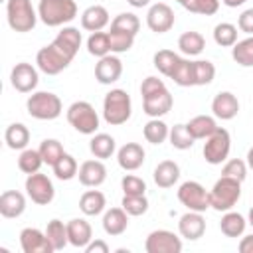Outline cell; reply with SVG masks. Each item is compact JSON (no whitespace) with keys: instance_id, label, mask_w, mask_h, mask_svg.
Returning a JSON list of instances; mask_svg holds the SVG:
<instances>
[{"instance_id":"44","label":"cell","mask_w":253,"mask_h":253,"mask_svg":"<svg viewBox=\"0 0 253 253\" xmlns=\"http://www.w3.org/2000/svg\"><path fill=\"white\" fill-rule=\"evenodd\" d=\"M111 28H115V30H123V32H128V34L136 36L138 30H140V20H138V16L132 14V12H121L119 16L113 18Z\"/></svg>"},{"instance_id":"19","label":"cell","mask_w":253,"mask_h":253,"mask_svg":"<svg viewBox=\"0 0 253 253\" xmlns=\"http://www.w3.org/2000/svg\"><path fill=\"white\" fill-rule=\"evenodd\" d=\"M77 176L85 188H97L107 180V168H105L103 160H99V158L97 160H85L79 166Z\"/></svg>"},{"instance_id":"32","label":"cell","mask_w":253,"mask_h":253,"mask_svg":"<svg viewBox=\"0 0 253 253\" xmlns=\"http://www.w3.org/2000/svg\"><path fill=\"white\" fill-rule=\"evenodd\" d=\"M45 235L49 239V243L53 245L55 251L63 249L67 243H69V237H67V223H63L61 219H51L47 221L45 225Z\"/></svg>"},{"instance_id":"27","label":"cell","mask_w":253,"mask_h":253,"mask_svg":"<svg viewBox=\"0 0 253 253\" xmlns=\"http://www.w3.org/2000/svg\"><path fill=\"white\" fill-rule=\"evenodd\" d=\"M154 182L158 188H172L180 178V166L174 160H162L154 168Z\"/></svg>"},{"instance_id":"55","label":"cell","mask_w":253,"mask_h":253,"mask_svg":"<svg viewBox=\"0 0 253 253\" xmlns=\"http://www.w3.org/2000/svg\"><path fill=\"white\" fill-rule=\"evenodd\" d=\"M227 8H237V6H241V4H245L247 0H221Z\"/></svg>"},{"instance_id":"39","label":"cell","mask_w":253,"mask_h":253,"mask_svg":"<svg viewBox=\"0 0 253 253\" xmlns=\"http://www.w3.org/2000/svg\"><path fill=\"white\" fill-rule=\"evenodd\" d=\"M154 67L162 73V75H166V77H170L172 75V71H174V67H176V63L180 61V55L178 53H174L172 49H158L156 53H154Z\"/></svg>"},{"instance_id":"3","label":"cell","mask_w":253,"mask_h":253,"mask_svg":"<svg viewBox=\"0 0 253 253\" xmlns=\"http://www.w3.org/2000/svg\"><path fill=\"white\" fill-rule=\"evenodd\" d=\"M38 16L49 28L65 26L77 16V4L75 0H40Z\"/></svg>"},{"instance_id":"54","label":"cell","mask_w":253,"mask_h":253,"mask_svg":"<svg viewBox=\"0 0 253 253\" xmlns=\"http://www.w3.org/2000/svg\"><path fill=\"white\" fill-rule=\"evenodd\" d=\"M132 8H144V6H148L150 4V0H126Z\"/></svg>"},{"instance_id":"30","label":"cell","mask_w":253,"mask_h":253,"mask_svg":"<svg viewBox=\"0 0 253 253\" xmlns=\"http://www.w3.org/2000/svg\"><path fill=\"white\" fill-rule=\"evenodd\" d=\"M247 227V219L237 211H225L219 221V229L225 237H241Z\"/></svg>"},{"instance_id":"5","label":"cell","mask_w":253,"mask_h":253,"mask_svg":"<svg viewBox=\"0 0 253 253\" xmlns=\"http://www.w3.org/2000/svg\"><path fill=\"white\" fill-rule=\"evenodd\" d=\"M241 198V182L221 176L210 190V208L215 211H229Z\"/></svg>"},{"instance_id":"50","label":"cell","mask_w":253,"mask_h":253,"mask_svg":"<svg viewBox=\"0 0 253 253\" xmlns=\"http://www.w3.org/2000/svg\"><path fill=\"white\" fill-rule=\"evenodd\" d=\"M160 89H166V85H164L162 79H158V77H154V75L142 79V83H140V95H142V97L152 95V93H156V91H160Z\"/></svg>"},{"instance_id":"4","label":"cell","mask_w":253,"mask_h":253,"mask_svg":"<svg viewBox=\"0 0 253 253\" xmlns=\"http://www.w3.org/2000/svg\"><path fill=\"white\" fill-rule=\"evenodd\" d=\"M26 109H28V115L38 121H53L61 115L63 103L51 91H36L28 97Z\"/></svg>"},{"instance_id":"49","label":"cell","mask_w":253,"mask_h":253,"mask_svg":"<svg viewBox=\"0 0 253 253\" xmlns=\"http://www.w3.org/2000/svg\"><path fill=\"white\" fill-rule=\"evenodd\" d=\"M121 188L125 194L128 196H142L146 192V182L134 174H126L123 180H121Z\"/></svg>"},{"instance_id":"15","label":"cell","mask_w":253,"mask_h":253,"mask_svg":"<svg viewBox=\"0 0 253 253\" xmlns=\"http://www.w3.org/2000/svg\"><path fill=\"white\" fill-rule=\"evenodd\" d=\"M123 75V61L109 53L105 57H99L97 65H95V79L101 83V85H113L121 79Z\"/></svg>"},{"instance_id":"13","label":"cell","mask_w":253,"mask_h":253,"mask_svg":"<svg viewBox=\"0 0 253 253\" xmlns=\"http://www.w3.org/2000/svg\"><path fill=\"white\" fill-rule=\"evenodd\" d=\"M146 26L154 32V34H166L172 30L174 26V10L164 4V2H156L148 8L146 12Z\"/></svg>"},{"instance_id":"56","label":"cell","mask_w":253,"mask_h":253,"mask_svg":"<svg viewBox=\"0 0 253 253\" xmlns=\"http://www.w3.org/2000/svg\"><path fill=\"white\" fill-rule=\"evenodd\" d=\"M247 166L253 170V146L247 150Z\"/></svg>"},{"instance_id":"58","label":"cell","mask_w":253,"mask_h":253,"mask_svg":"<svg viewBox=\"0 0 253 253\" xmlns=\"http://www.w3.org/2000/svg\"><path fill=\"white\" fill-rule=\"evenodd\" d=\"M176 2H178V4H182V6H184V4H186V2H188V0H176Z\"/></svg>"},{"instance_id":"26","label":"cell","mask_w":253,"mask_h":253,"mask_svg":"<svg viewBox=\"0 0 253 253\" xmlns=\"http://www.w3.org/2000/svg\"><path fill=\"white\" fill-rule=\"evenodd\" d=\"M89 150H91V154H93L95 158L107 160V158H111V156L115 154L117 142H115V138H113L111 134H107V132H95V134L91 136V140H89Z\"/></svg>"},{"instance_id":"11","label":"cell","mask_w":253,"mask_h":253,"mask_svg":"<svg viewBox=\"0 0 253 253\" xmlns=\"http://www.w3.org/2000/svg\"><path fill=\"white\" fill-rule=\"evenodd\" d=\"M146 253H180L182 251V239L168 229H154L148 233L144 241Z\"/></svg>"},{"instance_id":"2","label":"cell","mask_w":253,"mask_h":253,"mask_svg":"<svg viewBox=\"0 0 253 253\" xmlns=\"http://www.w3.org/2000/svg\"><path fill=\"white\" fill-rule=\"evenodd\" d=\"M132 115V101L125 89H111L103 99V119L111 126L125 125Z\"/></svg>"},{"instance_id":"47","label":"cell","mask_w":253,"mask_h":253,"mask_svg":"<svg viewBox=\"0 0 253 253\" xmlns=\"http://www.w3.org/2000/svg\"><path fill=\"white\" fill-rule=\"evenodd\" d=\"M221 176H227V178H235L239 182H243L247 178V162H243L241 158H231L223 164L221 168Z\"/></svg>"},{"instance_id":"18","label":"cell","mask_w":253,"mask_h":253,"mask_svg":"<svg viewBox=\"0 0 253 253\" xmlns=\"http://www.w3.org/2000/svg\"><path fill=\"white\" fill-rule=\"evenodd\" d=\"M211 113L215 119L231 121L239 113V101L231 91H219L211 101Z\"/></svg>"},{"instance_id":"8","label":"cell","mask_w":253,"mask_h":253,"mask_svg":"<svg viewBox=\"0 0 253 253\" xmlns=\"http://www.w3.org/2000/svg\"><path fill=\"white\" fill-rule=\"evenodd\" d=\"M229 150H231V136H229V132L225 128L217 126V130L211 136L206 138L202 152H204L206 162L215 166V164H221V162L227 160Z\"/></svg>"},{"instance_id":"21","label":"cell","mask_w":253,"mask_h":253,"mask_svg":"<svg viewBox=\"0 0 253 253\" xmlns=\"http://www.w3.org/2000/svg\"><path fill=\"white\" fill-rule=\"evenodd\" d=\"M67 237H69V245L85 249L89 245V241L93 239V229L91 223L83 217H73L67 221Z\"/></svg>"},{"instance_id":"9","label":"cell","mask_w":253,"mask_h":253,"mask_svg":"<svg viewBox=\"0 0 253 253\" xmlns=\"http://www.w3.org/2000/svg\"><path fill=\"white\" fill-rule=\"evenodd\" d=\"M178 200L192 211H206L210 208V192L196 180H188L178 188Z\"/></svg>"},{"instance_id":"16","label":"cell","mask_w":253,"mask_h":253,"mask_svg":"<svg viewBox=\"0 0 253 253\" xmlns=\"http://www.w3.org/2000/svg\"><path fill=\"white\" fill-rule=\"evenodd\" d=\"M172 105H174V99H172V95H170L168 89H160V91H156V93H152V95L142 97V111H144L150 119H160V117H164L166 113H170Z\"/></svg>"},{"instance_id":"10","label":"cell","mask_w":253,"mask_h":253,"mask_svg":"<svg viewBox=\"0 0 253 253\" xmlns=\"http://www.w3.org/2000/svg\"><path fill=\"white\" fill-rule=\"evenodd\" d=\"M26 194L34 204L47 206L55 198V188H53V182L45 174L34 172V174H28L26 178Z\"/></svg>"},{"instance_id":"40","label":"cell","mask_w":253,"mask_h":253,"mask_svg":"<svg viewBox=\"0 0 253 253\" xmlns=\"http://www.w3.org/2000/svg\"><path fill=\"white\" fill-rule=\"evenodd\" d=\"M51 168H53V174H55L57 180H71V178H75L77 172H79L77 160H75L71 154H67V152H65Z\"/></svg>"},{"instance_id":"48","label":"cell","mask_w":253,"mask_h":253,"mask_svg":"<svg viewBox=\"0 0 253 253\" xmlns=\"http://www.w3.org/2000/svg\"><path fill=\"white\" fill-rule=\"evenodd\" d=\"M186 10L192 14H202V16H211L219 10V0H188L184 4Z\"/></svg>"},{"instance_id":"25","label":"cell","mask_w":253,"mask_h":253,"mask_svg":"<svg viewBox=\"0 0 253 253\" xmlns=\"http://www.w3.org/2000/svg\"><path fill=\"white\" fill-rule=\"evenodd\" d=\"M190 134L196 138V140H206L208 136H211L215 130H217V123L213 117L210 115H196L192 117L188 123H186Z\"/></svg>"},{"instance_id":"6","label":"cell","mask_w":253,"mask_h":253,"mask_svg":"<svg viewBox=\"0 0 253 253\" xmlns=\"http://www.w3.org/2000/svg\"><path fill=\"white\" fill-rule=\"evenodd\" d=\"M6 18L8 26L14 32L26 34L36 28L38 12L32 6V0H6Z\"/></svg>"},{"instance_id":"37","label":"cell","mask_w":253,"mask_h":253,"mask_svg":"<svg viewBox=\"0 0 253 253\" xmlns=\"http://www.w3.org/2000/svg\"><path fill=\"white\" fill-rule=\"evenodd\" d=\"M213 42L221 47H233L237 42V26L229 22H219L213 28Z\"/></svg>"},{"instance_id":"43","label":"cell","mask_w":253,"mask_h":253,"mask_svg":"<svg viewBox=\"0 0 253 253\" xmlns=\"http://www.w3.org/2000/svg\"><path fill=\"white\" fill-rule=\"evenodd\" d=\"M109 42H111V53H125L132 47L134 43V36L123 30H115L111 28L109 32Z\"/></svg>"},{"instance_id":"57","label":"cell","mask_w":253,"mask_h":253,"mask_svg":"<svg viewBox=\"0 0 253 253\" xmlns=\"http://www.w3.org/2000/svg\"><path fill=\"white\" fill-rule=\"evenodd\" d=\"M247 223H249V225L253 227V208L249 210V215H247Z\"/></svg>"},{"instance_id":"51","label":"cell","mask_w":253,"mask_h":253,"mask_svg":"<svg viewBox=\"0 0 253 253\" xmlns=\"http://www.w3.org/2000/svg\"><path fill=\"white\" fill-rule=\"evenodd\" d=\"M237 28L249 36H253V8H247L241 12V16L237 18Z\"/></svg>"},{"instance_id":"1","label":"cell","mask_w":253,"mask_h":253,"mask_svg":"<svg viewBox=\"0 0 253 253\" xmlns=\"http://www.w3.org/2000/svg\"><path fill=\"white\" fill-rule=\"evenodd\" d=\"M81 32L73 26H63L61 32L55 36L51 43L42 47L36 53V65L45 75H57L61 73L77 55L81 47Z\"/></svg>"},{"instance_id":"41","label":"cell","mask_w":253,"mask_h":253,"mask_svg":"<svg viewBox=\"0 0 253 253\" xmlns=\"http://www.w3.org/2000/svg\"><path fill=\"white\" fill-rule=\"evenodd\" d=\"M168 138H170V144H172L174 148H178V150H188V148H192L194 142H196V138L190 134V130H188L186 125H174V126L170 128Z\"/></svg>"},{"instance_id":"7","label":"cell","mask_w":253,"mask_h":253,"mask_svg":"<svg viewBox=\"0 0 253 253\" xmlns=\"http://www.w3.org/2000/svg\"><path fill=\"white\" fill-rule=\"evenodd\" d=\"M65 117H67V123L81 134H95L99 128V115L89 101L71 103Z\"/></svg>"},{"instance_id":"42","label":"cell","mask_w":253,"mask_h":253,"mask_svg":"<svg viewBox=\"0 0 253 253\" xmlns=\"http://www.w3.org/2000/svg\"><path fill=\"white\" fill-rule=\"evenodd\" d=\"M38 150H40V154H42V158H43V164H47V166H53V164L65 154L61 142L55 140V138H45V140H42V144H40Z\"/></svg>"},{"instance_id":"46","label":"cell","mask_w":253,"mask_h":253,"mask_svg":"<svg viewBox=\"0 0 253 253\" xmlns=\"http://www.w3.org/2000/svg\"><path fill=\"white\" fill-rule=\"evenodd\" d=\"M121 206H123V210L128 215H142V213L148 211V200H146L144 194L142 196H128V194H125Z\"/></svg>"},{"instance_id":"31","label":"cell","mask_w":253,"mask_h":253,"mask_svg":"<svg viewBox=\"0 0 253 253\" xmlns=\"http://www.w3.org/2000/svg\"><path fill=\"white\" fill-rule=\"evenodd\" d=\"M178 47H180V51L184 55H190V57L192 55H200L204 51V47H206V40H204V36L200 32L190 30V32H184L178 38Z\"/></svg>"},{"instance_id":"45","label":"cell","mask_w":253,"mask_h":253,"mask_svg":"<svg viewBox=\"0 0 253 253\" xmlns=\"http://www.w3.org/2000/svg\"><path fill=\"white\" fill-rule=\"evenodd\" d=\"M215 77V65L208 59H198L194 61V79L196 85H210Z\"/></svg>"},{"instance_id":"22","label":"cell","mask_w":253,"mask_h":253,"mask_svg":"<svg viewBox=\"0 0 253 253\" xmlns=\"http://www.w3.org/2000/svg\"><path fill=\"white\" fill-rule=\"evenodd\" d=\"M26 210V198L22 192L18 190H6L0 196V213L6 219H14L20 217Z\"/></svg>"},{"instance_id":"53","label":"cell","mask_w":253,"mask_h":253,"mask_svg":"<svg viewBox=\"0 0 253 253\" xmlns=\"http://www.w3.org/2000/svg\"><path fill=\"white\" fill-rule=\"evenodd\" d=\"M239 253H253V233L241 237V241H239Z\"/></svg>"},{"instance_id":"33","label":"cell","mask_w":253,"mask_h":253,"mask_svg":"<svg viewBox=\"0 0 253 253\" xmlns=\"http://www.w3.org/2000/svg\"><path fill=\"white\" fill-rule=\"evenodd\" d=\"M231 57L241 67H253V36L235 42V45L231 47Z\"/></svg>"},{"instance_id":"12","label":"cell","mask_w":253,"mask_h":253,"mask_svg":"<svg viewBox=\"0 0 253 253\" xmlns=\"http://www.w3.org/2000/svg\"><path fill=\"white\" fill-rule=\"evenodd\" d=\"M38 81H40V75H38V69L28 63V61H20L12 67V73H10V83L16 91L20 93H32L36 87H38Z\"/></svg>"},{"instance_id":"52","label":"cell","mask_w":253,"mask_h":253,"mask_svg":"<svg viewBox=\"0 0 253 253\" xmlns=\"http://www.w3.org/2000/svg\"><path fill=\"white\" fill-rule=\"evenodd\" d=\"M85 251L87 253H109V245L103 241V239H91L89 241V245L85 247Z\"/></svg>"},{"instance_id":"35","label":"cell","mask_w":253,"mask_h":253,"mask_svg":"<svg viewBox=\"0 0 253 253\" xmlns=\"http://www.w3.org/2000/svg\"><path fill=\"white\" fill-rule=\"evenodd\" d=\"M144 138L150 142V144H162L168 134H170V128L168 125L162 121V119H150L146 125H144Z\"/></svg>"},{"instance_id":"29","label":"cell","mask_w":253,"mask_h":253,"mask_svg":"<svg viewBox=\"0 0 253 253\" xmlns=\"http://www.w3.org/2000/svg\"><path fill=\"white\" fill-rule=\"evenodd\" d=\"M107 206V198L99 190H87L79 198V210L85 215H99Z\"/></svg>"},{"instance_id":"23","label":"cell","mask_w":253,"mask_h":253,"mask_svg":"<svg viewBox=\"0 0 253 253\" xmlns=\"http://www.w3.org/2000/svg\"><path fill=\"white\" fill-rule=\"evenodd\" d=\"M109 10L101 4H93L89 8L83 10L81 14V28L87 30V32H101L107 24H109Z\"/></svg>"},{"instance_id":"38","label":"cell","mask_w":253,"mask_h":253,"mask_svg":"<svg viewBox=\"0 0 253 253\" xmlns=\"http://www.w3.org/2000/svg\"><path fill=\"white\" fill-rule=\"evenodd\" d=\"M87 51L95 57H105L111 53L109 32H93L87 40Z\"/></svg>"},{"instance_id":"17","label":"cell","mask_w":253,"mask_h":253,"mask_svg":"<svg viewBox=\"0 0 253 253\" xmlns=\"http://www.w3.org/2000/svg\"><path fill=\"white\" fill-rule=\"evenodd\" d=\"M206 231V219L202 215V211H192L188 210L180 221H178V233L184 237V239H190V241H196L204 235Z\"/></svg>"},{"instance_id":"24","label":"cell","mask_w":253,"mask_h":253,"mask_svg":"<svg viewBox=\"0 0 253 253\" xmlns=\"http://www.w3.org/2000/svg\"><path fill=\"white\" fill-rule=\"evenodd\" d=\"M128 227V213L121 208H111L103 215V229L107 235H121Z\"/></svg>"},{"instance_id":"34","label":"cell","mask_w":253,"mask_h":253,"mask_svg":"<svg viewBox=\"0 0 253 253\" xmlns=\"http://www.w3.org/2000/svg\"><path fill=\"white\" fill-rule=\"evenodd\" d=\"M170 79L176 85H180V87H192V85H196V79H194V61L180 57V61L176 63Z\"/></svg>"},{"instance_id":"28","label":"cell","mask_w":253,"mask_h":253,"mask_svg":"<svg viewBox=\"0 0 253 253\" xmlns=\"http://www.w3.org/2000/svg\"><path fill=\"white\" fill-rule=\"evenodd\" d=\"M4 140H6L8 148H12V150H24V148H28V142H30V130L22 123H12V125L6 126Z\"/></svg>"},{"instance_id":"20","label":"cell","mask_w":253,"mask_h":253,"mask_svg":"<svg viewBox=\"0 0 253 253\" xmlns=\"http://www.w3.org/2000/svg\"><path fill=\"white\" fill-rule=\"evenodd\" d=\"M117 162L123 170L126 172H132V170H138L144 162V148L138 144V142H126L119 148L117 152Z\"/></svg>"},{"instance_id":"14","label":"cell","mask_w":253,"mask_h":253,"mask_svg":"<svg viewBox=\"0 0 253 253\" xmlns=\"http://www.w3.org/2000/svg\"><path fill=\"white\" fill-rule=\"evenodd\" d=\"M20 247L24 253H53L55 251L45 231H40L38 227H24L20 231Z\"/></svg>"},{"instance_id":"36","label":"cell","mask_w":253,"mask_h":253,"mask_svg":"<svg viewBox=\"0 0 253 253\" xmlns=\"http://www.w3.org/2000/svg\"><path fill=\"white\" fill-rule=\"evenodd\" d=\"M43 164V158L40 154V150H34V148H24L18 156V168L24 172V174H34V172H40Z\"/></svg>"}]
</instances>
